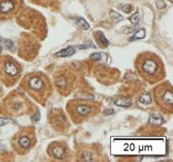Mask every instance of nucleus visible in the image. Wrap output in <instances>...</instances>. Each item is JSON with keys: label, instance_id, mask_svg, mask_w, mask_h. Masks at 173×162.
Instances as JSON below:
<instances>
[{"label": "nucleus", "instance_id": "a211bd4d", "mask_svg": "<svg viewBox=\"0 0 173 162\" xmlns=\"http://www.w3.org/2000/svg\"><path fill=\"white\" fill-rule=\"evenodd\" d=\"M120 9L123 12L129 13L132 10V6L130 5V4H122V5H120Z\"/></svg>", "mask_w": 173, "mask_h": 162}, {"label": "nucleus", "instance_id": "9b49d317", "mask_svg": "<svg viewBox=\"0 0 173 162\" xmlns=\"http://www.w3.org/2000/svg\"><path fill=\"white\" fill-rule=\"evenodd\" d=\"M97 35H98V37H97V40H98V42L100 43V45H102V47H107L109 42H108V40L106 39L104 34L102 33V32H97Z\"/></svg>", "mask_w": 173, "mask_h": 162}, {"label": "nucleus", "instance_id": "1a4fd4ad", "mask_svg": "<svg viewBox=\"0 0 173 162\" xmlns=\"http://www.w3.org/2000/svg\"><path fill=\"white\" fill-rule=\"evenodd\" d=\"M90 110H91V108L89 106H87V105H78L77 108H76L77 113L80 116L86 115L88 112H90Z\"/></svg>", "mask_w": 173, "mask_h": 162}, {"label": "nucleus", "instance_id": "f3484780", "mask_svg": "<svg viewBox=\"0 0 173 162\" xmlns=\"http://www.w3.org/2000/svg\"><path fill=\"white\" fill-rule=\"evenodd\" d=\"M139 12H135V13H133L132 14V16H130V18H129V20H130V22L132 24H134V25H136L137 23H138L139 22Z\"/></svg>", "mask_w": 173, "mask_h": 162}, {"label": "nucleus", "instance_id": "bb28decb", "mask_svg": "<svg viewBox=\"0 0 173 162\" xmlns=\"http://www.w3.org/2000/svg\"><path fill=\"white\" fill-rule=\"evenodd\" d=\"M1 51H2V49H1V47H0V53H1Z\"/></svg>", "mask_w": 173, "mask_h": 162}, {"label": "nucleus", "instance_id": "39448f33", "mask_svg": "<svg viewBox=\"0 0 173 162\" xmlns=\"http://www.w3.org/2000/svg\"><path fill=\"white\" fill-rule=\"evenodd\" d=\"M161 99H162V102L164 103V104H166L168 106H171L172 103H173L172 92L170 91V90H165L162 94Z\"/></svg>", "mask_w": 173, "mask_h": 162}, {"label": "nucleus", "instance_id": "b1692460", "mask_svg": "<svg viewBox=\"0 0 173 162\" xmlns=\"http://www.w3.org/2000/svg\"><path fill=\"white\" fill-rule=\"evenodd\" d=\"M157 7L158 8H164L165 7V3H164L162 0H159V1H157Z\"/></svg>", "mask_w": 173, "mask_h": 162}, {"label": "nucleus", "instance_id": "423d86ee", "mask_svg": "<svg viewBox=\"0 0 173 162\" xmlns=\"http://www.w3.org/2000/svg\"><path fill=\"white\" fill-rule=\"evenodd\" d=\"M148 122H149V124H151V125H161L164 122V119L160 114L154 113V114H152L151 116H150Z\"/></svg>", "mask_w": 173, "mask_h": 162}, {"label": "nucleus", "instance_id": "2eb2a0df", "mask_svg": "<svg viewBox=\"0 0 173 162\" xmlns=\"http://www.w3.org/2000/svg\"><path fill=\"white\" fill-rule=\"evenodd\" d=\"M52 154L55 158H61L64 155V149H62L61 147H55L52 150Z\"/></svg>", "mask_w": 173, "mask_h": 162}, {"label": "nucleus", "instance_id": "7ed1b4c3", "mask_svg": "<svg viewBox=\"0 0 173 162\" xmlns=\"http://www.w3.org/2000/svg\"><path fill=\"white\" fill-rule=\"evenodd\" d=\"M4 71L10 76H16L18 74V68L11 61H6V63L4 64Z\"/></svg>", "mask_w": 173, "mask_h": 162}, {"label": "nucleus", "instance_id": "f8f14e48", "mask_svg": "<svg viewBox=\"0 0 173 162\" xmlns=\"http://www.w3.org/2000/svg\"><path fill=\"white\" fill-rule=\"evenodd\" d=\"M139 100L142 104L147 105V104H150V103H151V96H150V94H148V93H143L142 95L140 96Z\"/></svg>", "mask_w": 173, "mask_h": 162}, {"label": "nucleus", "instance_id": "dca6fc26", "mask_svg": "<svg viewBox=\"0 0 173 162\" xmlns=\"http://www.w3.org/2000/svg\"><path fill=\"white\" fill-rule=\"evenodd\" d=\"M19 145L23 148H27L30 145V139L27 136H22L19 138Z\"/></svg>", "mask_w": 173, "mask_h": 162}, {"label": "nucleus", "instance_id": "6e6552de", "mask_svg": "<svg viewBox=\"0 0 173 162\" xmlns=\"http://www.w3.org/2000/svg\"><path fill=\"white\" fill-rule=\"evenodd\" d=\"M114 103L117 106H120V107H130L132 105V101L130 100V99H125V98L117 99Z\"/></svg>", "mask_w": 173, "mask_h": 162}, {"label": "nucleus", "instance_id": "9d476101", "mask_svg": "<svg viewBox=\"0 0 173 162\" xmlns=\"http://www.w3.org/2000/svg\"><path fill=\"white\" fill-rule=\"evenodd\" d=\"M76 24L80 27V28H82L84 30H88L90 28V26H89V24L87 23V21L84 19V18H81V17L76 18Z\"/></svg>", "mask_w": 173, "mask_h": 162}, {"label": "nucleus", "instance_id": "6ab92c4d", "mask_svg": "<svg viewBox=\"0 0 173 162\" xmlns=\"http://www.w3.org/2000/svg\"><path fill=\"white\" fill-rule=\"evenodd\" d=\"M56 85L57 86H60V87H63L66 85V80L64 77H57L56 78Z\"/></svg>", "mask_w": 173, "mask_h": 162}, {"label": "nucleus", "instance_id": "0eeeda50", "mask_svg": "<svg viewBox=\"0 0 173 162\" xmlns=\"http://www.w3.org/2000/svg\"><path fill=\"white\" fill-rule=\"evenodd\" d=\"M74 53H75L74 47L70 46V47H67V48H65V49H62V50H60L59 52H57L56 53V56H58V57H67V56L73 55Z\"/></svg>", "mask_w": 173, "mask_h": 162}, {"label": "nucleus", "instance_id": "412c9836", "mask_svg": "<svg viewBox=\"0 0 173 162\" xmlns=\"http://www.w3.org/2000/svg\"><path fill=\"white\" fill-rule=\"evenodd\" d=\"M9 122H11L9 119L4 118V117H0V126H4V125H6L7 123H9Z\"/></svg>", "mask_w": 173, "mask_h": 162}, {"label": "nucleus", "instance_id": "aec40b11", "mask_svg": "<svg viewBox=\"0 0 173 162\" xmlns=\"http://www.w3.org/2000/svg\"><path fill=\"white\" fill-rule=\"evenodd\" d=\"M81 160H84V161H91V160H92V156H91L90 153L84 152V153H82V155H81Z\"/></svg>", "mask_w": 173, "mask_h": 162}, {"label": "nucleus", "instance_id": "f03ea898", "mask_svg": "<svg viewBox=\"0 0 173 162\" xmlns=\"http://www.w3.org/2000/svg\"><path fill=\"white\" fill-rule=\"evenodd\" d=\"M28 86L29 88L38 91L43 87V81L39 77H30L28 80Z\"/></svg>", "mask_w": 173, "mask_h": 162}, {"label": "nucleus", "instance_id": "393cba45", "mask_svg": "<svg viewBox=\"0 0 173 162\" xmlns=\"http://www.w3.org/2000/svg\"><path fill=\"white\" fill-rule=\"evenodd\" d=\"M39 119H40V112L37 111V113L33 116V120H34V121H38Z\"/></svg>", "mask_w": 173, "mask_h": 162}, {"label": "nucleus", "instance_id": "4468645a", "mask_svg": "<svg viewBox=\"0 0 173 162\" xmlns=\"http://www.w3.org/2000/svg\"><path fill=\"white\" fill-rule=\"evenodd\" d=\"M145 35H146V31H145V29L141 28V29H139L138 31H137V32H136L134 35H133V37L131 38V40L143 39V38L145 37Z\"/></svg>", "mask_w": 173, "mask_h": 162}, {"label": "nucleus", "instance_id": "a878e982", "mask_svg": "<svg viewBox=\"0 0 173 162\" xmlns=\"http://www.w3.org/2000/svg\"><path fill=\"white\" fill-rule=\"evenodd\" d=\"M114 113V111L112 109H109V110H105L104 111V115H110V114H113Z\"/></svg>", "mask_w": 173, "mask_h": 162}, {"label": "nucleus", "instance_id": "ddd939ff", "mask_svg": "<svg viewBox=\"0 0 173 162\" xmlns=\"http://www.w3.org/2000/svg\"><path fill=\"white\" fill-rule=\"evenodd\" d=\"M109 15H110V18H111L112 20L116 21V22L122 21V20L124 19V18H123V16H122V15H120V14H119L118 12L114 11V10H111V11H110Z\"/></svg>", "mask_w": 173, "mask_h": 162}, {"label": "nucleus", "instance_id": "cd10ccee", "mask_svg": "<svg viewBox=\"0 0 173 162\" xmlns=\"http://www.w3.org/2000/svg\"><path fill=\"white\" fill-rule=\"evenodd\" d=\"M0 41H1V38H0Z\"/></svg>", "mask_w": 173, "mask_h": 162}, {"label": "nucleus", "instance_id": "4be33fe9", "mask_svg": "<svg viewBox=\"0 0 173 162\" xmlns=\"http://www.w3.org/2000/svg\"><path fill=\"white\" fill-rule=\"evenodd\" d=\"M90 58L93 60H100L101 58V53H93L90 55Z\"/></svg>", "mask_w": 173, "mask_h": 162}, {"label": "nucleus", "instance_id": "5701e85b", "mask_svg": "<svg viewBox=\"0 0 173 162\" xmlns=\"http://www.w3.org/2000/svg\"><path fill=\"white\" fill-rule=\"evenodd\" d=\"M3 43L5 44V48H6V49H10V48H12V42L10 41V40H4Z\"/></svg>", "mask_w": 173, "mask_h": 162}, {"label": "nucleus", "instance_id": "f257e3e1", "mask_svg": "<svg viewBox=\"0 0 173 162\" xmlns=\"http://www.w3.org/2000/svg\"><path fill=\"white\" fill-rule=\"evenodd\" d=\"M158 69V63L157 61L153 59V58H147L142 61V65H141V70L147 75H153L156 73Z\"/></svg>", "mask_w": 173, "mask_h": 162}, {"label": "nucleus", "instance_id": "20e7f679", "mask_svg": "<svg viewBox=\"0 0 173 162\" xmlns=\"http://www.w3.org/2000/svg\"><path fill=\"white\" fill-rule=\"evenodd\" d=\"M14 8V2L12 0H5L0 3V12L2 14H7L10 11H12V9Z\"/></svg>", "mask_w": 173, "mask_h": 162}]
</instances>
